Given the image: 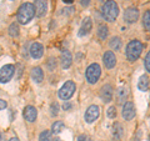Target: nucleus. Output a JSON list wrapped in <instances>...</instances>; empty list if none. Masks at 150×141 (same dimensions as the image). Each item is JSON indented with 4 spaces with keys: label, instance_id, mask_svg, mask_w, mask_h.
<instances>
[{
    "label": "nucleus",
    "instance_id": "nucleus-35",
    "mask_svg": "<svg viewBox=\"0 0 150 141\" xmlns=\"http://www.w3.org/2000/svg\"><path fill=\"white\" fill-rule=\"evenodd\" d=\"M73 1H74V0H64V3H65V4H71Z\"/></svg>",
    "mask_w": 150,
    "mask_h": 141
},
{
    "label": "nucleus",
    "instance_id": "nucleus-13",
    "mask_svg": "<svg viewBox=\"0 0 150 141\" xmlns=\"http://www.w3.org/2000/svg\"><path fill=\"white\" fill-rule=\"evenodd\" d=\"M115 97H116V102H118L119 105H124L126 102V99H128V89L124 87V86L118 87Z\"/></svg>",
    "mask_w": 150,
    "mask_h": 141
},
{
    "label": "nucleus",
    "instance_id": "nucleus-37",
    "mask_svg": "<svg viewBox=\"0 0 150 141\" xmlns=\"http://www.w3.org/2000/svg\"><path fill=\"white\" fill-rule=\"evenodd\" d=\"M9 141H19V139H18V137H11Z\"/></svg>",
    "mask_w": 150,
    "mask_h": 141
},
{
    "label": "nucleus",
    "instance_id": "nucleus-10",
    "mask_svg": "<svg viewBox=\"0 0 150 141\" xmlns=\"http://www.w3.org/2000/svg\"><path fill=\"white\" fill-rule=\"evenodd\" d=\"M135 116V107L131 101H126L123 106V117L125 120H131Z\"/></svg>",
    "mask_w": 150,
    "mask_h": 141
},
{
    "label": "nucleus",
    "instance_id": "nucleus-30",
    "mask_svg": "<svg viewBox=\"0 0 150 141\" xmlns=\"http://www.w3.org/2000/svg\"><path fill=\"white\" fill-rule=\"evenodd\" d=\"M58 111H59V105H58V102H54V104H51V115H53V116L58 115Z\"/></svg>",
    "mask_w": 150,
    "mask_h": 141
},
{
    "label": "nucleus",
    "instance_id": "nucleus-34",
    "mask_svg": "<svg viewBox=\"0 0 150 141\" xmlns=\"http://www.w3.org/2000/svg\"><path fill=\"white\" fill-rule=\"evenodd\" d=\"M80 3L83 6H88L89 4H90V0H80Z\"/></svg>",
    "mask_w": 150,
    "mask_h": 141
},
{
    "label": "nucleus",
    "instance_id": "nucleus-38",
    "mask_svg": "<svg viewBox=\"0 0 150 141\" xmlns=\"http://www.w3.org/2000/svg\"><path fill=\"white\" fill-rule=\"evenodd\" d=\"M54 141H63V140H60V139H55Z\"/></svg>",
    "mask_w": 150,
    "mask_h": 141
},
{
    "label": "nucleus",
    "instance_id": "nucleus-21",
    "mask_svg": "<svg viewBox=\"0 0 150 141\" xmlns=\"http://www.w3.org/2000/svg\"><path fill=\"white\" fill-rule=\"evenodd\" d=\"M108 34H109V29H108L106 25H100L98 27V36H99L101 40H105L108 37Z\"/></svg>",
    "mask_w": 150,
    "mask_h": 141
},
{
    "label": "nucleus",
    "instance_id": "nucleus-5",
    "mask_svg": "<svg viewBox=\"0 0 150 141\" xmlns=\"http://www.w3.org/2000/svg\"><path fill=\"white\" fill-rule=\"evenodd\" d=\"M75 89H76V86H75V84L73 81H67L63 85V87L59 90V97L62 100H69L74 95Z\"/></svg>",
    "mask_w": 150,
    "mask_h": 141
},
{
    "label": "nucleus",
    "instance_id": "nucleus-20",
    "mask_svg": "<svg viewBox=\"0 0 150 141\" xmlns=\"http://www.w3.org/2000/svg\"><path fill=\"white\" fill-rule=\"evenodd\" d=\"M138 89L140 91H148V89H149V78L146 76V75L140 76L139 82H138Z\"/></svg>",
    "mask_w": 150,
    "mask_h": 141
},
{
    "label": "nucleus",
    "instance_id": "nucleus-25",
    "mask_svg": "<svg viewBox=\"0 0 150 141\" xmlns=\"http://www.w3.org/2000/svg\"><path fill=\"white\" fill-rule=\"evenodd\" d=\"M39 141H51V134L49 130H45L40 134L39 136Z\"/></svg>",
    "mask_w": 150,
    "mask_h": 141
},
{
    "label": "nucleus",
    "instance_id": "nucleus-16",
    "mask_svg": "<svg viewBox=\"0 0 150 141\" xmlns=\"http://www.w3.org/2000/svg\"><path fill=\"white\" fill-rule=\"evenodd\" d=\"M44 54V48L43 45L39 44V43H34L31 44L30 46V55L33 56L34 59H40Z\"/></svg>",
    "mask_w": 150,
    "mask_h": 141
},
{
    "label": "nucleus",
    "instance_id": "nucleus-8",
    "mask_svg": "<svg viewBox=\"0 0 150 141\" xmlns=\"http://www.w3.org/2000/svg\"><path fill=\"white\" fill-rule=\"evenodd\" d=\"M139 19V10L135 6H130L124 13V20L128 24H133Z\"/></svg>",
    "mask_w": 150,
    "mask_h": 141
},
{
    "label": "nucleus",
    "instance_id": "nucleus-15",
    "mask_svg": "<svg viewBox=\"0 0 150 141\" xmlns=\"http://www.w3.org/2000/svg\"><path fill=\"white\" fill-rule=\"evenodd\" d=\"M103 60H104L105 68H108V69H112L115 66V64H116V58H115V55H114L112 51H106V53L104 54Z\"/></svg>",
    "mask_w": 150,
    "mask_h": 141
},
{
    "label": "nucleus",
    "instance_id": "nucleus-32",
    "mask_svg": "<svg viewBox=\"0 0 150 141\" xmlns=\"http://www.w3.org/2000/svg\"><path fill=\"white\" fill-rule=\"evenodd\" d=\"M78 141H90V139H89V136H86V135H80L78 137Z\"/></svg>",
    "mask_w": 150,
    "mask_h": 141
},
{
    "label": "nucleus",
    "instance_id": "nucleus-12",
    "mask_svg": "<svg viewBox=\"0 0 150 141\" xmlns=\"http://www.w3.org/2000/svg\"><path fill=\"white\" fill-rule=\"evenodd\" d=\"M60 61H62L63 69H69L70 65H71V61H73L71 53H70L69 50H63L62 55H60Z\"/></svg>",
    "mask_w": 150,
    "mask_h": 141
},
{
    "label": "nucleus",
    "instance_id": "nucleus-17",
    "mask_svg": "<svg viewBox=\"0 0 150 141\" xmlns=\"http://www.w3.org/2000/svg\"><path fill=\"white\" fill-rule=\"evenodd\" d=\"M123 136H124V129L121 124L119 123H115L112 125V139L115 141H121L123 140Z\"/></svg>",
    "mask_w": 150,
    "mask_h": 141
},
{
    "label": "nucleus",
    "instance_id": "nucleus-4",
    "mask_svg": "<svg viewBox=\"0 0 150 141\" xmlns=\"http://www.w3.org/2000/svg\"><path fill=\"white\" fill-rule=\"evenodd\" d=\"M86 80L89 84H95L98 82V80H99L100 75H101V69L99 66V64H91L89 65V68L86 69Z\"/></svg>",
    "mask_w": 150,
    "mask_h": 141
},
{
    "label": "nucleus",
    "instance_id": "nucleus-19",
    "mask_svg": "<svg viewBox=\"0 0 150 141\" xmlns=\"http://www.w3.org/2000/svg\"><path fill=\"white\" fill-rule=\"evenodd\" d=\"M31 78L36 84H40L44 80V73L41 68H34L31 70Z\"/></svg>",
    "mask_w": 150,
    "mask_h": 141
},
{
    "label": "nucleus",
    "instance_id": "nucleus-28",
    "mask_svg": "<svg viewBox=\"0 0 150 141\" xmlns=\"http://www.w3.org/2000/svg\"><path fill=\"white\" fill-rule=\"evenodd\" d=\"M48 68H49L50 71H53V70L56 68V60H55L54 58H50V59H49V61H48Z\"/></svg>",
    "mask_w": 150,
    "mask_h": 141
},
{
    "label": "nucleus",
    "instance_id": "nucleus-7",
    "mask_svg": "<svg viewBox=\"0 0 150 141\" xmlns=\"http://www.w3.org/2000/svg\"><path fill=\"white\" fill-rule=\"evenodd\" d=\"M100 115V109L98 105H91L88 107V110L85 112V121L88 124H91L94 123L98 117H99Z\"/></svg>",
    "mask_w": 150,
    "mask_h": 141
},
{
    "label": "nucleus",
    "instance_id": "nucleus-36",
    "mask_svg": "<svg viewBox=\"0 0 150 141\" xmlns=\"http://www.w3.org/2000/svg\"><path fill=\"white\" fill-rule=\"evenodd\" d=\"M0 141H5V140H4V135L1 133H0Z\"/></svg>",
    "mask_w": 150,
    "mask_h": 141
},
{
    "label": "nucleus",
    "instance_id": "nucleus-6",
    "mask_svg": "<svg viewBox=\"0 0 150 141\" xmlns=\"http://www.w3.org/2000/svg\"><path fill=\"white\" fill-rule=\"evenodd\" d=\"M14 73H15V68L11 64H8L5 66H3L0 69V82L5 84L8 81H10V79L13 78Z\"/></svg>",
    "mask_w": 150,
    "mask_h": 141
},
{
    "label": "nucleus",
    "instance_id": "nucleus-26",
    "mask_svg": "<svg viewBox=\"0 0 150 141\" xmlns=\"http://www.w3.org/2000/svg\"><path fill=\"white\" fill-rule=\"evenodd\" d=\"M143 24H144V26H145V29L146 30L150 29V13L149 11L145 13V15L143 18Z\"/></svg>",
    "mask_w": 150,
    "mask_h": 141
},
{
    "label": "nucleus",
    "instance_id": "nucleus-23",
    "mask_svg": "<svg viewBox=\"0 0 150 141\" xmlns=\"http://www.w3.org/2000/svg\"><path fill=\"white\" fill-rule=\"evenodd\" d=\"M64 129V123L63 121H55L51 126V131H53V134H60Z\"/></svg>",
    "mask_w": 150,
    "mask_h": 141
},
{
    "label": "nucleus",
    "instance_id": "nucleus-33",
    "mask_svg": "<svg viewBox=\"0 0 150 141\" xmlns=\"http://www.w3.org/2000/svg\"><path fill=\"white\" fill-rule=\"evenodd\" d=\"M63 109L65 110V111H68V110H70V109H71V104H70V102H65V104L63 105Z\"/></svg>",
    "mask_w": 150,
    "mask_h": 141
},
{
    "label": "nucleus",
    "instance_id": "nucleus-24",
    "mask_svg": "<svg viewBox=\"0 0 150 141\" xmlns=\"http://www.w3.org/2000/svg\"><path fill=\"white\" fill-rule=\"evenodd\" d=\"M9 34H10L11 36H18L19 35V25L16 24V23H13V24L10 25V27H9Z\"/></svg>",
    "mask_w": 150,
    "mask_h": 141
},
{
    "label": "nucleus",
    "instance_id": "nucleus-11",
    "mask_svg": "<svg viewBox=\"0 0 150 141\" xmlns=\"http://www.w3.org/2000/svg\"><path fill=\"white\" fill-rule=\"evenodd\" d=\"M112 95H114V91H112L111 85L106 84V85H104L101 87L100 96H101V99H103V101L104 102H110L112 100Z\"/></svg>",
    "mask_w": 150,
    "mask_h": 141
},
{
    "label": "nucleus",
    "instance_id": "nucleus-22",
    "mask_svg": "<svg viewBox=\"0 0 150 141\" xmlns=\"http://www.w3.org/2000/svg\"><path fill=\"white\" fill-rule=\"evenodd\" d=\"M110 48L112 50H115V51H118L121 49V40H120V37H112V39L110 40Z\"/></svg>",
    "mask_w": 150,
    "mask_h": 141
},
{
    "label": "nucleus",
    "instance_id": "nucleus-31",
    "mask_svg": "<svg viewBox=\"0 0 150 141\" xmlns=\"http://www.w3.org/2000/svg\"><path fill=\"white\" fill-rule=\"evenodd\" d=\"M6 106H8L6 101H5V100H3V99H0V110H4Z\"/></svg>",
    "mask_w": 150,
    "mask_h": 141
},
{
    "label": "nucleus",
    "instance_id": "nucleus-9",
    "mask_svg": "<svg viewBox=\"0 0 150 141\" xmlns=\"http://www.w3.org/2000/svg\"><path fill=\"white\" fill-rule=\"evenodd\" d=\"M34 10L36 16H44L46 11H48V3L46 0H35V5H34Z\"/></svg>",
    "mask_w": 150,
    "mask_h": 141
},
{
    "label": "nucleus",
    "instance_id": "nucleus-27",
    "mask_svg": "<svg viewBox=\"0 0 150 141\" xmlns=\"http://www.w3.org/2000/svg\"><path fill=\"white\" fill-rule=\"evenodd\" d=\"M115 116H116L115 106H110L109 109H108V117H110V119H115Z\"/></svg>",
    "mask_w": 150,
    "mask_h": 141
},
{
    "label": "nucleus",
    "instance_id": "nucleus-3",
    "mask_svg": "<svg viewBox=\"0 0 150 141\" xmlns=\"http://www.w3.org/2000/svg\"><path fill=\"white\" fill-rule=\"evenodd\" d=\"M143 51V44L139 40H131L126 46V58L129 61H135L139 59Z\"/></svg>",
    "mask_w": 150,
    "mask_h": 141
},
{
    "label": "nucleus",
    "instance_id": "nucleus-29",
    "mask_svg": "<svg viewBox=\"0 0 150 141\" xmlns=\"http://www.w3.org/2000/svg\"><path fill=\"white\" fill-rule=\"evenodd\" d=\"M144 65H145V69H146V71H150V54L149 53L146 54V56H145Z\"/></svg>",
    "mask_w": 150,
    "mask_h": 141
},
{
    "label": "nucleus",
    "instance_id": "nucleus-14",
    "mask_svg": "<svg viewBox=\"0 0 150 141\" xmlns=\"http://www.w3.org/2000/svg\"><path fill=\"white\" fill-rule=\"evenodd\" d=\"M36 116H38V111L34 106H26L24 109V117L26 121H29V123H34V121L36 120Z\"/></svg>",
    "mask_w": 150,
    "mask_h": 141
},
{
    "label": "nucleus",
    "instance_id": "nucleus-1",
    "mask_svg": "<svg viewBox=\"0 0 150 141\" xmlns=\"http://www.w3.org/2000/svg\"><path fill=\"white\" fill-rule=\"evenodd\" d=\"M35 15L34 5L31 3H24L18 10V21L20 24H28Z\"/></svg>",
    "mask_w": 150,
    "mask_h": 141
},
{
    "label": "nucleus",
    "instance_id": "nucleus-18",
    "mask_svg": "<svg viewBox=\"0 0 150 141\" xmlns=\"http://www.w3.org/2000/svg\"><path fill=\"white\" fill-rule=\"evenodd\" d=\"M93 27V23H91V19L90 18H85L81 23V27H80V31H79V35L80 36H84L89 34V31L91 30Z\"/></svg>",
    "mask_w": 150,
    "mask_h": 141
},
{
    "label": "nucleus",
    "instance_id": "nucleus-2",
    "mask_svg": "<svg viewBox=\"0 0 150 141\" xmlns=\"http://www.w3.org/2000/svg\"><path fill=\"white\" fill-rule=\"evenodd\" d=\"M101 13L106 21H115L119 15V6L114 0H108L101 8Z\"/></svg>",
    "mask_w": 150,
    "mask_h": 141
}]
</instances>
